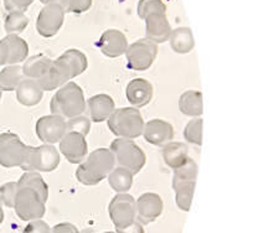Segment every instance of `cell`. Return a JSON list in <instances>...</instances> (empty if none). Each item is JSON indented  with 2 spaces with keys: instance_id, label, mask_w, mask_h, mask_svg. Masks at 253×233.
Wrapping results in <instances>:
<instances>
[{
  "instance_id": "1",
  "label": "cell",
  "mask_w": 253,
  "mask_h": 233,
  "mask_svg": "<svg viewBox=\"0 0 253 233\" xmlns=\"http://www.w3.org/2000/svg\"><path fill=\"white\" fill-rule=\"evenodd\" d=\"M14 208L23 221L39 220L45 215L48 198L47 184L38 171H26L16 183Z\"/></svg>"
},
{
  "instance_id": "2",
  "label": "cell",
  "mask_w": 253,
  "mask_h": 233,
  "mask_svg": "<svg viewBox=\"0 0 253 233\" xmlns=\"http://www.w3.org/2000/svg\"><path fill=\"white\" fill-rule=\"evenodd\" d=\"M84 159L77 167L76 178L86 186H94L103 181L116 167L114 155L106 148L93 150Z\"/></svg>"
},
{
  "instance_id": "3",
  "label": "cell",
  "mask_w": 253,
  "mask_h": 233,
  "mask_svg": "<svg viewBox=\"0 0 253 233\" xmlns=\"http://www.w3.org/2000/svg\"><path fill=\"white\" fill-rule=\"evenodd\" d=\"M86 109V101L81 87L75 82H69L61 86L52 97L50 103L51 113L65 119L81 116Z\"/></svg>"
},
{
  "instance_id": "4",
  "label": "cell",
  "mask_w": 253,
  "mask_h": 233,
  "mask_svg": "<svg viewBox=\"0 0 253 233\" xmlns=\"http://www.w3.org/2000/svg\"><path fill=\"white\" fill-rule=\"evenodd\" d=\"M23 74L26 78L38 82L42 91H53L65 84L53 66V61L45 55H35L28 58L23 66Z\"/></svg>"
},
{
  "instance_id": "5",
  "label": "cell",
  "mask_w": 253,
  "mask_h": 233,
  "mask_svg": "<svg viewBox=\"0 0 253 233\" xmlns=\"http://www.w3.org/2000/svg\"><path fill=\"white\" fill-rule=\"evenodd\" d=\"M198 178V164L193 159H187L184 165L174 170L172 189L175 191V200L177 207L181 211H187L191 207L194 191Z\"/></svg>"
},
{
  "instance_id": "6",
  "label": "cell",
  "mask_w": 253,
  "mask_h": 233,
  "mask_svg": "<svg viewBox=\"0 0 253 233\" xmlns=\"http://www.w3.org/2000/svg\"><path fill=\"white\" fill-rule=\"evenodd\" d=\"M107 120L109 130L118 138L135 139L142 135L144 129L142 113L134 107L114 109Z\"/></svg>"
},
{
  "instance_id": "7",
  "label": "cell",
  "mask_w": 253,
  "mask_h": 233,
  "mask_svg": "<svg viewBox=\"0 0 253 233\" xmlns=\"http://www.w3.org/2000/svg\"><path fill=\"white\" fill-rule=\"evenodd\" d=\"M109 150L114 155V160L118 166L129 170L133 175L138 174L147 161L145 153L132 139L117 138L111 143Z\"/></svg>"
},
{
  "instance_id": "8",
  "label": "cell",
  "mask_w": 253,
  "mask_h": 233,
  "mask_svg": "<svg viewBox=\"0 0 253 233\" xmlns=\"http://www.w3.org/2000/svg\"><path fill=\"white\" fill-rule=\"evenodd\" d=\"M60 164V154L57 149L50 144L41 147H29L25 161L21 169L25 171L50 172L57 169Z\"/></svg>"
},
{
  "instance_id": "9",
  "label": "cell",
  "mask_w": 253,
  "mask_h": 233,
  "mask_svg": "<svg viewBox=\"0 0 253 233\" xmlns=\"http://www.w3.org/2000/svg\"><path fill=\"white\" fill-rule=\"evenodd\" d=\"M157 55V43L148 39L138 40L126 48V66L134 71H147L154 64Z\"/></svg>"
},
{
  "instance_id": "10",
  "label": "cell",
  "mask_w": 253,
  "mask_h": 233,
  "mask_svg": "<svg viewBox=\"0 0 253 233\" xmlns=\"http://www.w3.org/2000/svg\"><path fill=\"white\" fill-rule=\"evenodd\" d=\"M29 145L24 144L18 134H0V165L4 167H21L28 154Z\"/></svg>"
},
{
  "instance_id": "11",
  "label": "cell",
  "mask_w": 253,
  "mask_h": 233,
  "mask_svg": "<svg viewBox=\"0 0 253 233\" xmlns=\"http://www.w3.org/2000/svg\"><path fill=\"white\" fill-rule=\"evenodd\" d=\"M108 212L117 230L129 227L137 218V206H135L134 197L129 194H118L112 198Z\"/></svg>"
},
{
  "instance_id": "12",
  "label": "cell",
  "mask_w": 253,
  "mask_h": 233,
  "mask_svg": "<svg viewBox=\"0 0 253 233\" xmlns=\"http://www.w3.org/2000/svg\"><path fill=\"white\" fill-rule=\"evenodd\" d=\"M53 66L62 77L65 83H67V81L80 76L86 71L88 61L82 51L71 48V50L65 51L57 60H55Z\"/></svg>"
},
{
  "instance_id": "13",
  "label": "cell",
  "mask_w": 253,
  "mask_h": 233,
  "mask_svg": "<svg viewBox=\"0 0 253 233\" xmlns=\"http://www.w3.org/2000/svg\"><path fill=\"white\" fill-rule=\"evenodd\" d=\"M67 133L66 119L60 116H41L36 122V135L45 144H55L63 138Z\"/></svg>"
},
{
  "instance_id": "14",
  "label": "cell",
  "mask_w": 253,
  "mask_h": 233,
  "mask_svg": "<svg viewBox=\"0 0 253 233\" xmlns=\"http://www.w3.org/2000/svg\"><path fill=\"white\" fill-rule=\"evenodd\" d=\"M65 10L57 4H47L39 13L36 29L42 38H52L62 26Z\"/></svg>"
},
{
  "instance_id": "15",
  "label": "cell",
  "mask_w": 253,
  "mask_h": 233,
  "mask_svg": "<svg viewBox=\"0 0 253 233\" xmlns=\"http://www.w3.org/2000/svg\"><path fill=\"white\" fill-rule=\"evenodd\" d=\"M60 152L71 164H81L87 156V142L84 135L76 132H67L60 140Z\"/></svg>"
},
{
  "instance_id": "16",
  "label": "cell",
  "mask_w": 253,
  "mask_h": 233,
  "mask_svg": "<svg viewBox=\"0 0 253 233\" xmlns=\"http://www.w3.org/2000/svg\"><path fill=\"white\" fill-rule=\"evenodd\" d=\"M137 206V218L140 225H149L154 222L163 212V200L158 194L147 193L139 196L135 201Z\"/></svg>"
},
{
  "instance_id": "17",
  "label": "cell",
  "mask_w": 253,
  "mask_h": 233,
  "mask_svg": "<svg viewBox=\"0 0 253 233\" xmlns=\"http://www.w3.org/2000/svg\"><path fill=\"white\" fill-rule=\"evenodd\" d=\"M142 134L149 144L164 147L174 138V127L167 120L152 119L144 124Z\"/></svg>"
},
{
  "instance_id": "18",
  "label": "cell",
  "mask_w": 253,
  "mask_h": 233,
  "mask_svg": "<svg viewBox=\"0 0 253 233\" xmlns=\"http://www.w3.org/2000/svg\"><path fill=\"white\" fill-rule=\"evenodd\" d=\"M97 45L104 56L109 58H116L126 53L128 48V41L122 31L112 29L102 34Z\"/></svg>"
},
{
  "instance_id": "19",
  "label": "cell",
  "mask_w": 253,
  "mask_h": 233,
  "mask_svg": "<svg viewBox=\"0 0 253 233\" xmlns=\"http://www.w3.org/2000/svg\"><path fill=\"white\" fill-rule=\"evenodd\" d=\"M145 35L148 40L163 43L169 40L171 28L164 13H152L145 16Z\"/></svg>"
},
{
  "instance_id": "20",
  "label": "cell",
  "mask_w": 253,
  "mask_h": 233,
  "mask_svg": "<svg viewBox=\"0 0 253 233\" xmlns=\"http://www.w3.org/2000/svg\"><path fill=\"white\" fill-rule=\"evenodd\" d=\"M154 88L149 81L144 78H134L128 83L126 96L134 108H143L152 101Z\"/></svg>"
},
{
  "instance_id": "21",
  "label": "cell",
  "mask_w": 253,
  "mask_h": 233,
  "mask_svg": "<svg viewBox=\"0 0 253 233\" xmlns=\"http://www.w3.org/2000/svg\"><path fill=\"white\" fill-rule=\"evenodd\" d=\"M92 122L101 123L109 118L114 112V101L108 94H96L87 101Z\"/></svg>"
},
{
  "instance_id": "22",
  "label": "cell",
  "mask_w": 253,
  "mask_h": 233,
  "mask_svg": "<svg viewBox=\"0 0 253 233\" xmlns=\"http://www.w3.org/2000/svg\"><path fill=\"white\" fill-rule=\"evenodd\" d=\"M16 98L20 104L25 107H34L41 102L43 91L36 81L31 78H24L16 87Z\"/></svg>"
},
{
  "instance_id": "23",
  "label": "cell",
  "mask_w": 253,
  "mask_h": 233,
  "mask_svg": "<svg viewBox=\"0 0 253 233\" xmlns=\"http://www.w3.org/2000/svg\"><path fill=\"white\" fill-rule=\"evenodd\" d=\"M163 159L170 169L175 170L185 164L189 159V148L180 142H169L163 147Z\"/></svg>"
},
{
  "instance_id": "24",
  "label": "cell",
  "mask_w": 253,
  "mask_h": 233,
  "mask_svg": "<svg viewBox=\"0 0 253 233\" xmlns=\"http://www.w3.org/2000/svg\"><path fill=\"white\" fill-rule=\"evenodd\" d=\"M8 48V60L6 65H18L26 60L29 55V46L24 39L19 38L15 34H9L3 39Z\"/></svg>"
},
{
  "instance_id": "25",
  "label": "cell",
  "mask_w": 253,
  "mask_h": 233,
  "mask_svg": "<svg viewBox=\"0 0 253 233\" xmlns=\"http://www.w3.org/2000/svg\"><path fill=\"white\" fill-rule=\"evenodd\" d=\"M179 109L182 114L187 116H200L204 112L201 92H184L179 98Z\"/></svg>"
},
{
  "instance_id": "26",
  "label": "cell",
  "mask_w": 253,
  "mask_h": 233,
  "mask_svg": "<svg viewBox=\"0 0 253 233\" xmlns=\"http://www.w3.org/2000/svg\"><path fill=\"white\" fill-rule=\"evenodd\" d=\"M170 46L176 53H189L194 48L193 33L189 28H177L169 36Z\"/></svg>"
},
{
  "instance_id": "27",
  "label": "cell",
  "mask_w": 253,
  "mask_h": 233,
  "mask_svg": "<svg viewBox=\"0 0 253 233\" xmlns=\"http://www.w3.org/2000/svg\"><path fill=\"white\" fill-rule=\"evenodd\" d=\"M24 79L23 66L20 65H8L0 71V89L1 92L15 91Z\"/></svg>"
},
{
  "instance_id": "28",
  "label": "cell",
  "mask_w": 253,
  "mask_h": 233,
  "mask_svg": "<svg viewBox=\"0 0 253 233\" xmlns=\"http://www.w3.org/2000/svg\"><path fill=\"white\" fill-rule=\"evenodd\" d=\"M108 181L111 188L118 194L126 193L133 185V174L122 166L114 167L108 175Z\"/></svg>"
},
{
  "instance_id": "29",
  "label": "cell",
  "mask_w": 253,
  "mask_h": 233,
  "mask_svg": "<svg viewBox=\"0 0 253 233\" xmlns=\"http://www.w3.org/2000/svg\"><path fill=\"white\" fill-rule=\"evenodd\" d=\"M43 4H57L65 13L81 14L88 10L92 5V0H40Z\"/></svg>"
},
{
  "instance_id": "30",
  "label": "cell",
  "mask_w": 253,
  "mask_h": 233,
  "mask_svg": "<svg viewBox=\"0 0 253 233\" xmlns=\"http://www.w3.org/2000/svg\"><path fill=\"white\" fill-rule=\"evenodd\" d=\"M29 24V19L24 15L21 11H11L8 14L5 21H4V28L9 34H19L23 33Z\"/></svg>"
},
{
  "instance_id": "31",
  "label": "cell",
  "mask_w": 253,
  "mask_h": 233,
  "mask_svg": "<svg viewBox=\"0 0 253 233\" xmlns=\"http://www.w3.org/2000/svg\"><path fill=\"white\" fill-rule=\"evenodd\" d=\"M203 118L191 119L184 129V138L186 142L194 145L203 144Z\"/></svg>"
},
{
  "instance_id": "32",
  "label": "cell",
  "mask_w": 253,
  "mask_h": 233,
  "mask_svg": "<svg viewBox=\"0 0 253 233\" xmlns=\"http://www.w3.org/2000/svg\"><path fill=\"white\" fill-rule=\"evenodd\" d=\"M152 13H167V6L162 0H140L138 3V15L140 19Z\"/></svg>"
},
{
  "instance_id": "33",
  "label": "cell",
  "mask_w": 253,
  "mask_h": 233,
  "mask_svg": "<svg viewBox=\"0 0 253 233\" xmlns=\"http://www.w3.org/2000/svg\"><path fill=\"white\" fill-rule=\"evenodd\" d=\"M67 132H76L86 137L91 129V120L84 116H77L71 118L66 122Z\"/></svg>"
},
{
  "instance_id": "34",
  "label": "cell",
  "mask_w": 253,
  "mask_h": 233,
  "mask_svg": "<svg viewBox=\"0 0 253 233\" xmlns=\"http://www.w3.org/2000/svg\"><path fill=\"white\" fill-rule=\"evenodd\" d=\"M16 183H6L0 188V200L6 207H14V200L16 195Z\"/></svg>"
},
{
  "instance_id": "35",
  "label": "cell",
  "mask_w": 253,
  "mask_h": 233,
  "mask_svg": "<svg viewBox=\"0 0 253 233\" xmlns=\"http://www.w3.org/2000/svg\"><path fill=\"white\" fill-rule=\"evenodd\" d=\"M3 1L4 6H5L9 13H11V11H21V13H24L34 3V0H3Z\"/></svg>"
},
{
  "instance_id": "36",
  "label": "cell",
  "mask_w": 253,
  "mask_h": 233,
  "mask_svg": "<svg viewBox=\"0 0 253 233\" xmlns=\"http://www.w3.org/2000/svg\"><path fill=\"white\" fill-rule=\"evenodd\" d=\"M23 233H51V228L47 223L39 218V220L30 221Z\"/></svg>"
},
{
  "instance_id": "37",
  "label": "cell",
  "mask_w": 253,
  "mask_h": 233,
  "mask_svg": "<svg viewBox=\"0 0 253 233\" xmlns=\"http://www.w3.org/2000/svg\"><path fill=\"white\" fill-rule=\"evenodd\" d=\"M51 233H80V231L72 223L62 222L53 226L52 230H51Z\"/></svg>"
},
{
  "instance_id": "38",
  "label": "cell",
  "mask_w": 253,
  "mask_h": 233,
  "mask_svg": "<svg viewBox=\"0 0 253 233\" xmlns=\"http://www.w3.org/2000/svg\"><path fill=\"white\" fill-rule=\"evenodd\" d=\"M116 233H145L144 228L139 222H133L129 227L123 228V230H117Z\"/></svg>"
},
{
  "instance_id": "39",
  "label": "cell",
  "mask_w": 253,
  "mask_h": 233,
  "mask_svg": "<svg viewBox=\"0 0 253 233\" xmlns=\"http://www.w3.org/2000/svg\"><path fill=\"white\" fill-rule=\"evenodd\" d=\"M6 60H8V48H6L5 42L0 40V66L6 65Z\"/></svg>"
},
{
  "instance_id": "40",
  "label": "cell",
  "mask_w": 253,
  "mask_h": 233,
  "mask_svg": "<svg viewBox=\"0 0 253 233\" xmlns=\"http://www.w3.org/2000/svg\"><path fill=\"white\" fill-rule=\"evenodd\" d=\"M4 221V211H3V202L0 200V225L3 223Z\"/></svg>"
},
{
  "instance_id": "41",
  "label": "cell",
  "mask_w": 253,
  "mask_h": 233,
  "mask_svg": "<svg viewBox=\"0 0 253 233\" xmlns=\"http://www.w3.org/2000/svg\"><path fill=\"white\" fill-rule=\"evenodd\" d=\"M0 101H1V89H0Z\"/></svg>"
},
{
  "instance_id": "42",
  "label": "cell",
  "mask_w": 253,
  "mask_h": 233,
  "mask_svg": "<svg viewBox=\"0 0 253 233\" xmlns=\"http://www.w3.org/2000/svg\"><path fill=\"white\" fill-rule=\"evenodd\" d=\"M104 233H116V232H104Z\"/></svg>"
}]
</instances>
